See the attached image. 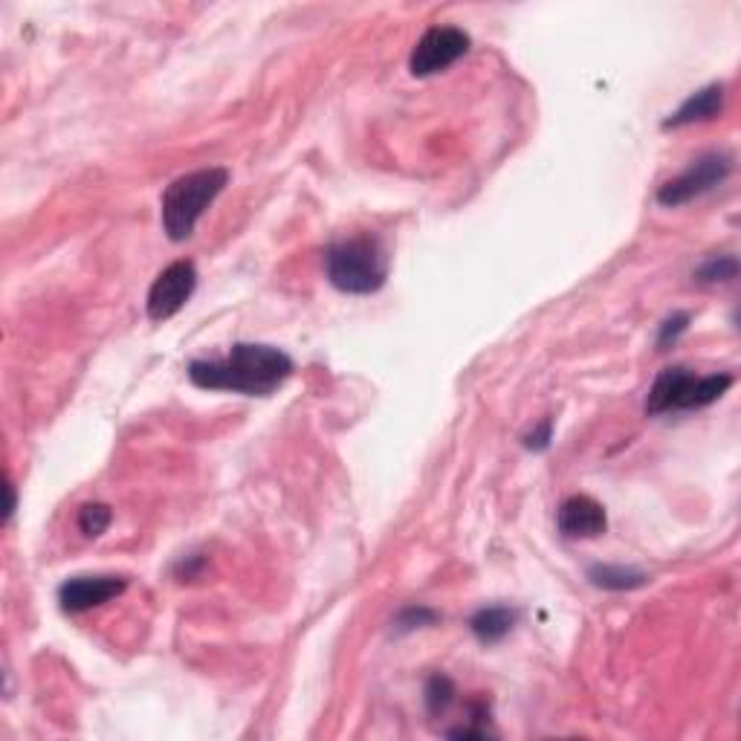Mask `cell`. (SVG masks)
Returning a JSON list of instances; mask_svg holds the SVG:
<instances>
[{
    "label": "cell",
    "instance_id": "cell-20",
    "mask_svg": "<svg viewBox=\"0 0 741 741\" xmlns=\"http://www.w3.org/2000/svg\"><path fill=\"white\" fill-rule=\"evenodd\" d=\"M7 492H9V508H7V522H9V519H12V513H15V508H18V501H15V487L7 484Z\"/></svg>",
    "mask_w": 741,
    "mask_h": 741
},
{
    "label": "cell",
    "instance_id": "cell-3",
    "mask_svg": "<svg viewBox=\"0 0 741 741\" xmlns=\"http://www.w3.org/2000/svg\"><path fill=\"white\" fill-rule=\"evenodd\" d=\"M227 183L229 172L220 165L197 168V172L172 179V186H165L163 192V229L168 241H188L195 235L197 220L204 218V211L218 200Z\"/></svg>",
    "mask_w": 741,
    "mask_h": 741
},
{
    "label": "cell",
    "instance_id": "cell-2",
    "mask_svg": "<svg viewBox=\"0 0 741 741\" xmlns=\"http://www.w3.org/2000/svg\"><path fill=\"white\" fill-rule=\"evenodd\" d=\"M325 273L339 293L371 296L389 282V252L374 235L342 238L325 252Z\"/></svg>",
    "mask_w": 741,
    "mask_h": 741
},
{
    "label": "cell",
    "instance_id": "cell-10",
    "mask_svg": "<svg viewBox=\"0 0 741 741\" xmlns=\"http://www.w3.org/2000/svg\"><path fill=\"white\" fill-rule=\"evenodd\" d=\"M727 87L724 85H707L701 90H695L687 102L680 105L669 119H664V131L669 128H687L695 122H707V119H716L721 110H724Z\"/></svg>",
    "mask_w": 741,
    "mask_h": 741
},
{
    "label": "cell",
    "instance_id": "cell-16",
    "mask_svg": "<svg viewBox=\"0 0 741 741\" xmlns=\"http://www.w3.org/2000/svg\"><path fill=\"white\" fill-rule=\"evenodd\" d=\"M437 611L429 606H408V609L400 611L394 617V634H408L414 629H423V625H432L437 620Z\"/></svg>",
    "mask_w": 741,
    "mask_h": 741
},
{
    "label": "cell",
    "instance_id": "cell-13",
    "mask_svg": "<svg viewBox=\"0 0 741 741\" xmlns=\"http://www.w3.org/2000/svg\"><path fill=\"white\" fill-rule=\"evenodd\" d=\"M735 275H739V258L712 255V258H707L698 270H695V282H701V284L733 282Z\"/></svg>",
    "mask_w": 741,
    "mask_h": 741
},
{
    "label": "cell",
    "instance_id": "cell-11",
    "mask_svg": "<svg viewBox=\"0 0 741 741\" xmlns=\"http://www.w3.org/2000/svg\"><path fill=\"white\" fill-rule=\"evenodd\" d=\"M519 623V611L510 609V606H487V609H478L469 620V629L476 634L481 643H501L513 632V625Z\"/></svg>",
    "mask_w": 741,
    "mask_h": 741
},
{
    "label": "cell",
    "instance_id": "cell-9",
    "mask_svg": "<svg viewBox=\"0 0 741 741\" xmlns=\"http://www.w3.org/2000/svg\"><path fill=\"white\" fill-rule=\"evenodd\" d=\"M556 524H559V533L568 538H593L606 533L609 519H606V508L591 495H570L556 510Z\"/></svg>",
    "mask_w": 741,
    "mask_h": 741
},
{
    "label": "cell",
    "instance_id": "cell-17",
    "mask_svg": "<svg viewBox=\"0 0 741 741\" xmlns=\"http://www.w3.org/2000/svg\"><path fill=\"white\" fill-rule=\"evenodd\" d=\"M689 322H693V316H689L687 310L672 313L669 319H664V325H661V330H657V351H666L669 345L678 342L680 336L687 334Z\"/></svg>",
    "mask_w": 741,
    "mask_h": 741
},
{
    "label": "cell",
    "instance_id": "cell-12",
    "mask_svg": "<svg viewBox=\"0 0 741 741\" xmlns=\"http://www.w3.org/2000/svg\"><path fill=\"white\" fill-rule=\"evenodd\" d=\"M591 586L602 591H634L649 582V574L638 568H625V565H591L588 568Z\"/></svg>",
    "mask_w": 741,
    "mask_h": 741
},
{
    "label": "cell",
    "instance_id": "cell-18",
    "mask_svg": "<svg viewBox=\"0 0 741 741\" xmlns=\"http://www.w3.org/2000/svg\"><path fill=\"white\" fill-rule=\"evenodd\" d=\"M554 440V417H545L542 423H536L527 435H524V449L531 453H545L547 446Z\"/></svg>",
    "mask_w": 741,
    "mask_h": 741
},
{
    "label": "cell",
    "instance_id": "cell-15",
    "mask_svg": "<svg viewBox=\"0 0 741 741\" xmlns=\"http://www.w3.org/2000/svg\"><path fill=\"white\" fill-rule=\"evenodd\" d=\"M110 522H113V510L102 504V501H90V504L78 510V531L85 533L87 538L102 536L110 527Z\"/></svg>",
    "mask_w": 741,
    "mask_h": 741
},
{
    "label": "cell",
    "instance_id": "cell-14",
    "mask_svg": "<svg viewBox=\"0 0 741 741\" xmlns=\"http://www.w3.org/2000/svg\"><path fill=\"white\" fill-rule=\"evenodd\" d=\"M455 684L446 675H432L429 680H426V689H423V701H426V710L432 712V716H444L449 707H453L455 701Z\"/></svg>",
    "mask_w": 741,
    "mask_h": 741
},
{
    "label": "cell",
    "instance_id": "cell-8",
    "mask_svg": "<svg viewBox=\"0 0 741 741\" xmlns=\"http://www.w3.org/2000/svg\"><path fill=\"white\" fill-rule=\"evenodd\" d=\"M126 586L122 577H73L58 588V602L67 614H81L119 597Z\"/></svg>",
    "mask_w": 741,
    "mask_h": 741
},
{
    "label": "cell",
    "instance_id": "cell-5",
    "mask_svg": "<svg viewBox=\"0 0 741 741\" xmlns=\"http://www.w3.org/2000/svg\"><path fill=\"white\" fill-rule=\"evenodd\" d=\"M733 163L735 156L730 151H710V154L698 156L689 163L687 172H680L678 177H672L669 183L657 188V204L675 209V206H684L695 197L707 195L733 174Z\"/></svg>",
    "mask_w": 741,
    "mask_h": 741
},
{
    "label": "cell",
    "instance_id": "cell-4",
    "mask_svg": "<svg viewBox=\"0 0 741 741\" xmlns=\"http://www.w3.org/2000/svg\"><path fill=\"white\" fill-rule=\"evenodd\" d=\"M730 385H733V374L695 377L689 368L669 366L655 377V383L649 389L646 414L695 412V408L712 406L716 400L724 397Z\"/></svg>",
    "mask_w": 741,
    "mask_h": 741
},
{
    "label": "cell",
    "instance_id": "cell-19",
    "mask_svg": "<svg viewBox=\"0 0 741 741\" xmlns=\"http://www.w3.org/2000/svg\"><path fill=\"white\" fill-rule=\"evenodd\" d=\"M449 739H490V730L487 727H478V724H467V727H458V730H449Z\"/></svg>",
    "mask_w": 741,
    "mask_h": 741
},
{
    "label": "cell",
    "instance_id": "cell-6",
    "mask_svg": "<svg viewBox=\"0 0 741 741\" xmlns=\"http://www.w3.org/2000/svg\"><path fill=\"white\" fill-rule=\"evenodd\" d=\"M467 53L469 35L460 26H429L421 35V41L414 44L408 70L417 78L435 76V73H444L446 67H453Z\"/></svg>",
    "mask_w": 741,
    "mask_h": 741
},
{
    "label": "cell",
    "instance_id": "cell-1",
    "mask_svg": "<svg viewBox=\"0 0 741 741\" xmlns=\"http://www.w3.org/2000/svg\"><path fill=\"white\" fill-rule=\"evenodd\" d=\"M186 374L197 389L270 397L293 374V359L273 345L238 342L227 357L192 359Z\"/></svg>",
    "mask_w": 741,
    "mask_h": 741
},
{
    "label": "cell",
    "instance_id": "cell-7",
    "mask_svg": "<svg viewBox=\"0 0 741 741\" xmlns=\"http://www.w3.org/2000/svg\"><path fill=\"white\" fill-rule=\"evenodd\" d=\"M197 290V266L192 261H174L156 275L145 298L151 322H165L177 316Z\"/></svg>",
    "mask_w": 741,
    "mask_h": 741
}]
</instances>
